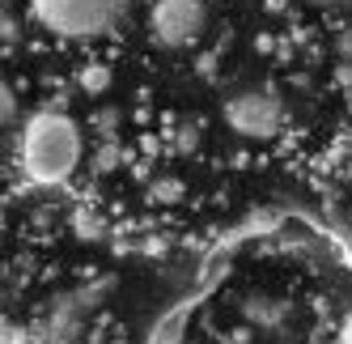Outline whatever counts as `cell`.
Masks as SVG:
<instances>
[{
	"mask_svg": "<svg viewBox=\"0 0 352 344\" xmlns=\"http://www.w3.org/2000/svg\"><path fill=\"white\" fill-rule=\"evenodd\" d=\"M81 153H85V140H81L77 119L56 111V107L34 111L26 124H21L17 166H21V175H26V183H34V187L68 183L81 166Z\"/></svg>",
	"mask_w": 352,
	"mask_h": 344,
	"instance_id": "cell-1",
	"label": "cell"
},
{
	"mask_svg": "<svg viewBox=\"0 0 352 344\" xmlns=\"http://www.w3.org/2000/svg\"><path fill=\"white\" fill-rule=\"evenodd\" d=\"M128 0H30V17L56 39H102L119 26Z\"/></svg>",
	"mask_w": 352,
	"mask_h": 344,
	"instance_id": "cell-2",
	"label": "cell"
},
{
	"mask_svg": "<svg viewBox=\"0 0 352 344\" xmlns=\"http://www.w3.org/2000/svg\"><path fill=\"white\" fill-rule=\"evenodd\" d=\"M225 124H230L238 136L246 140H272L276 132L285 128V119H289V107H285V98L276 94L272 85H250V89H238L225 98Z\"/></svg>",
	"mask_w": 352,
	"mask_h": 344,
	"instance_id": "cell-3",
	"label": "cell"
},
{
	"mask_svg": "<svg viewBox=\"0 0 352 344\" xmlns=\"http://www.w3.org/2000/svg\"><path fill=\"white\" fill-rule=\"evenodd\" d=\"M208 30V5L204 0H157L148 9V34H153L157 47H191L199 43Z\"/></svg>",
	"mask_w": 352,
	"mask_h": 344,
	"instance_id": "cell-4",
	"label": "cell"
},
{
	"mask_svg": "<svg viewBox=\"0 0 352 344\" xmlns=\"http://www.w3.org/2000/svg\"><path fill=\"white\" fill-rule=\"evenodd\" d=\"M81 85H85L89 94H102V89L111 85V68H107V64H89V68L81 72Z\"/></svg>",
	"mask_w": 352,
	"mask_h": 344,
	"instance_id": "cell-5",
	"label": "cell"
},
{
	"mask_svg": "<svg viewBox=\"0 0 352 344\" xmlns=\"http://www.w3.org/2000/svg\"><path fill=\"white\" fill-rule=\"evenodd\" d=\"M314 5H327V9H352V0H314Z\"/></svg>",
	"mask_w": 352,
	"mask_h": 344,
	"instance_id": "cell-6",
	"label": "cell"
}]
</instances>
